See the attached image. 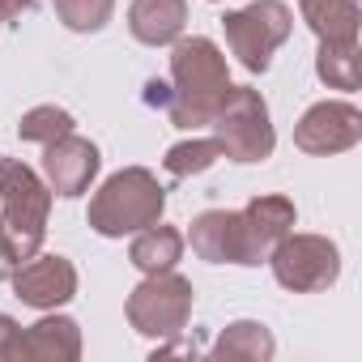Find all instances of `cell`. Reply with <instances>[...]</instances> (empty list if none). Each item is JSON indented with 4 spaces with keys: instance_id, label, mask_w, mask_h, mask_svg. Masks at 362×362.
<instances>
[{
    "instance_id": "1",
    "label": "cell",
    "mask_w": 362,
    "mask_h": 362,
    "mask_svg": "<svg viewBox=\"0 0 362 362\" xmlns=\"http://www.w3.org/2000/svg\"><path fill=\"white\" fill-rule=\"evenodd\" d=\"M230 90L226 56L214 39L192 35L170 43V103L166 115L175 128H205Z\"/></svg>"
},
{
    "instance_id": "2",
    "label": "cell",
    "mask_w": 362,
    "mask_h": 362,
    "mask_svg": "<svg viewBox=\"0 0 362 362\" xmlns=\"http://www.w3.org/2000/svg\"><path fill=\"white\" fill-rule=\"evenodd\" d=\"M162 214H166V188L158 184V175L145 166H124L90 197L86 222L103 239H124L162 222Z\"/></svg>"
},
{
    "instance_id": "3",
    "label": "cell",
    "mask_w": 362,
    "mask_h": 362,
    "mask_svg": "<svg viewBox=\"0 0 362 362\" xmlns=\"http://www.w3.org/2000/svg\"><path fill=\"white\" fill-rule=\"evenodd\" d=\"M47 214H52V188L39 170H30L22 158L0 153V230L18 247V256H35L47 239Z\"/></svg>"
},
{
    "instance_id": "4",
    "label": "cell",
    "mask_w": 362,
    "mask_h": 362,
    "mask_svg": "<svg viewBox=\"0 0 362 362\" xmlns=\"http://www.w3.org/2000/svg\"><path fill=\"white\" fill-rule=\"evenodd\" d=\"M209 128H214V136L222 145V158H230V162H264V158H273L277 132H273V119H269V103L252 86H230L218 115L209 119Z\"/></svg>"
},
{
    "instance_id": "5",
    "label": "cell",
    "mask_w": 362,
    "mask_h": 362,
    "mask_svg": "<svg viewBox=\"0 0 362 362\" xmlns=\"http://www.w3.org/2000/svg\"><path fill=\"white\" fill-rule=\"evenodd\" d=\"M226 47L247 73H264L273 64V52L290 39L294 13L286 0H252L247 9H235L222 18Z\"/></svg>"
},
{
    "instance_id": "6",
    "label": "cell",
    "mask_w": 362,
    "mask_h": 362,
    "mask_svg": "<svg viewBox=\"0 0 362 362\" xmlns=\"http://www.w3.org/2000/svg\"><path fill=\"white\" fill-rule=\"evenodd\" d=\"M192 281L179 277L175 269L170 273H149L124 303V315L132 324V332L141 337H153V341H166L175 332H184L188 320H192Z\"/></svg>"
},
{
    "instance_id": "7",
    "label": "cell",
    "mask_w": 362,
    "mask_h": 362,
    "mask_svg": "<svg viewBox=\"0 0 362 362\" xmlns=\"http://www.w3.org/2000/svg\"><path fill=\"white\" fill-rule=\"evenodd\" d=\"M264 264L273 269L277 286L290 290V294H320V290H328L341 277V252L324 235H294L290 230L269 252Z\"/></svg>"
},
{
    "instance_id": "8",
    "label": "cell",
    "mask_w": 362,
    "mask_h": 362,
    "mask_svg": "<svg viewBox=\"0 0 362 362\" xmlns=\"http://www.w3.org/2000/svg\"><path fill=\"white\" fill-rule=\"evenodd\" d=\"M358 141H362V111L345 98H324V103L307 107L303 119L294 124V145L315 158L345 153Z\"/></svg>"
},
{
    "instance_id": "9",
    "label": "cell",
    "mask_w": 362,
    "mask_h": 362,
    "mask_svg": "<svg viewBox=\"0 0 362 362\" xmlns=\"http://www.w3.org/2000/svg\"><path fill=\"white\" fill-rule=\"evenodd\" d=\"M13 294L26 303V307H35V311H56V307H64L73 294H77V269H73V260H64V256H43V252H35V256H26L18 269H13Z\"/></svg>"
},
{
    "instance_id": "10",
    "label": "cell",
    "mask_w": 362,
    "mask_h": 362,
    "mask_svg": "<svg viewBox=\"0 0 362 362\" xmlns=\"http://www.w3.org/2000/svg\"><path fill=\"white\" fill-rule=\"evenodd\" d=\"M98 166H103L98 145L86 141V136H77V132L43 145V179H47L52 197L73 201V197L90 192V184L98 179Z\"/></svg>"
},
{
    "instance_id": "11",
    "label": "cell",
    "mask_w": 362,
    "mask_h": 362,
    "mask_svg": "<svg viewBox=\"0 0 362 362\" xmlns=\"http://www.w3.org/2000/svg\"><path fill=\"white\" fill-rule=\"evenodd\" d=\"M239 222H243V264H264L269 252L294 230L298 214L290 197H256L239 209Z\"/></svg>"
},
{
    "instance_id": "12",
    "label": "cell",
    "mask_w": 362,
    "mask_h": 362,
    "mask_svg": "<svg viewBox=\"0 0 362 362\" xmlns=\"http://www.w3.org/2000/svg\"><path fill=\"white\" fill-rule=\"evenodd\" d=\"M184 247L209 264H243V222L239 209H205L192 218Z\"/></svg>"
},
{
    "instance_id": "13",
    "label": "cell",
    "mask_w": 362,
    "mask_h": 362,
    "mask_svg": "<svg viewBox=\"0 0 362 362\" xmlns=\"http://www.w3.org/2000/svg\"><path fill=\"white\" fill-rule=\"evenodd\" d=\"M81 358V328L69 315H43L22 328L13 362H77Z\"/></svg>"
},
{
    "instance_id": "14",
    "label": "cell",
    "mask_w": 362,
    "mask_h": 362,
    "mask_svg": "<svg viewBox=\"0 0 362 362\" xmlns=\"http://www.w3.org/2000/svg\"><path fill=\"white\" fill-rule=\"evenodd\" d=\"M188 26V0H132L128 9V35L145 47H170L184 39Z\"/></svg>"
},
{
    "instance_id": "15",
    "label": "cell",
    "mask_w": 362,
    "mask_h": 362,
    "mask_svg": "<svg viewBox=\"0 0 362 362\" xmlns=\"http://www.w3.org/2000/svg\"><path fill=\"white\" fill-rule=\"evenodd\" d=\"M128 260L149 277V273H170L179 260H184V235H179L175 226H145L132 235V247H128Z\"/></svg>"
},
{
    "instance_id": "16",
    "label": "cell",
    "mask_w": 362,
    "mask_h": 362,
    "mask_svg": "<svg viewBox=\"0 0 362 362\" xmlns=\"http://www.w3.org/2000/svg\"><path fill=\"white\" fill-rule=\"evenodd\" d=\"M209 354L222 362H269L277 354V341L260 320H235L222 328V337L214 341Z\"/></svg>"
},
{
    "instance_id": "17",
    "label": "cell",
    "mask_w": 362,
    "mask_h": 362,
    "mask_svg": "<svg viewBox=\"0 0 362 362\" xmlns=\"http://www.w3.org/2000/svg\"><path fill=\"white\" fill-rule=\"evenodd\" d=\"M298 13L320 43L324 39H358V22H362L358 0H298Z\"/></svg>"
},
{
    "instance_id": "18",
    "label": "cell",
    "mask_w": 362,
    "mask_h": 362,
    "mask_svg": "<svg viewBox=\"0 0 362 362\" xmlns=\"http://www.w3.org/2000/svg\"><path fill=\"white\" fill-rule=\"evenodd\" d=\"M315 77L328 90H358V39H324L315 52Z\"/></svg>"
},
{
    "instance_id": "19",
    "label": "cell",
    "mask_w": 362,
    "mask_h": 362,
    "mask_svg": "<svg viewBox=\"0 0 362 362\" xmlns=\"http://www.w3.org/2000/svg\"><path fill=\"white\" fill-rule=\"evenodd\" d=\"M218 158H222L218 136H192V141L170 145L166 158H162V166H166V175H175V179H192V175H205Z\"/></svg>"
},
{
    "instance_id": "20",
    "label": "cell",
    "mask_w": 362,
    "mask_h": 362,
    "mask_svg": "<svg viewBox=\"0 0 362 362\" xmlns=\"http://www.w3.org/2000/svg\"><path fill=\"white\" fill-rule=\"evenodd\" d=\"M73 128H77V119H73L64 107H56V103L30 107V111L18 119V136H22V141H30V145H52V141L69 136Z\"/></svg>"
},
{
    "instance_id": "21",
    "label": "cell",
    "mask_w": 362,
    "mask_h": 362,
    "mask_svg": "<svg viewBox=\"0 0 362 362\" xmlns=\"http://www.w3.org/2000/svg\"><path fill=\"white\" fill-rule=\"evenodd\" d=\"M52 9L73 35H94L111 22L115 0H52Z\"/></svg>"
},
{
    "instance_id": "22",
    "label": "cell",
    "mask_w": 362,
    "mask_h": 362,
    "mask_svg": "<svg viewBox=\"0 0 362 362\" xmlns=\"http://www.w3.org/2000/svg\"><path fill=\"white\" fill-rule=\"evenodd\" d=\"M18 341H22V324L0 311V362H13L18 358Z\"/></svg>"
},
{
    "instance_id": "23",
    "label": "cell",
    "mask_w": 362,
    "mask_h": 362,
    "mask_svg": "<svg viewBox=\"0 0 362 362\" xmlns=\"http://www.w3.org/2000/svg\"><path fill=\"white\" fill-rule=\"evenodd\" d=\"M18 264H22V256H18V247H13V239H9L5 230H0V281H9Z\"/></svg>"
},
{
    "instance_id": "24",
    "label": "cell",
    "mask_w": 362,
    "mask_h": 362,
    "mask_svg": "<svg viewBox=\"0 0 362 362\" xmlns=\"http://www.w3.org/2000/svg\"><path fill=\"white\" fill-rule=\"evenodd\" d=\"M35 9V0H0V26L5 22H22V13Z\"/></svg>"
},
{
    "instance_id": "25",
    "label": "cell",
    "mask_w": 362,
    "mask_h": 362,
    "mask_svg": "<svg viewBox=\"0 0 362 362\" xmlns=\"http://www.w3.org/2000/svg\"><path fill=\"white\" fill-rule=\"evenodd\" d=\"M145 103L166 111V103H170V81H158V77H153V81L145 86Z\"/></svg>"
},
{
    "instance_id": "26",
    "label": "cell",
    "mask_w": 362,
    "mask_h": 362,
    "mask_svg": "<svg viewBox=\"0 0 362 362\" xmlns=\"http://www.w3.org/2000/svg\"><path fill=\"white\" fill-rule=\"evenodd\" d=\"M214 5H218V0H214Z\"/></svg>"
}]
</instances>
